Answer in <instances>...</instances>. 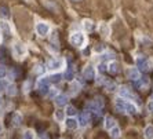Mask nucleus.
<instances>
[{"instance_id":"obj_1","label":"nucleus","mask_w":153,"mask_h":139,"mask_svg":"<svg viewBox=\"0 0 153 139\" xmlns=\"http://www.w3.org/2000/svg\"><path fill=\"white\" fill-rule=\"evenodd\" d=\"M62 67H63V61L59 58L51 59V61H48V63H47V69L51 70V72H58Z\"/></svg>"},{"instance_id":"obj_2","label":"nucleus","mask_w":153,"mask_h":139,"mask_svg":"<svg viewBox=\"0 0 153 139\" xmlns=\"http://www.w3.org/2000/svg\"><path fill=\"white\" fill-rule=\"evenodd\" d=\"M70 43L73 45H76V47H83L84 43H86V37L83 33L80 32H77V33H73L72 36H70Z\"/></svg>"},{"instance_id":"obj_3","label":"nucleus","mask_w":153,"mask_h":139,"mask_svg":"<svg viewBox=\"0 0 153 139\" xmlns=\"http://www.w3.org/2000/svg\"><path fill=\"white\" fill-rule=\"evenodd\" d=\"M119 95H120V98H123V99H134V101H137L135 95L131 92L130 88L126 87V85H122V87L119 88Z\"/></svg>"},{"instance_id":"obj_4","label":"nucleus","mask_w":153,"mask_h":139,"mask_svg":"<svg viewBox=\"0 0 153 139\" xmlns=\"http://www.w3.org/2000/svg\"><path fill=\"white\" fill-rule=\"evenodd\" d=\"M14 54L18 59H22L26 54V48H25V45L22 43H15L14 44Z\"/></svg>"},{"instance_id":"obj_5","label":"nucleus","mask_w":153,"mask_h":139,"mask_svg":"<svg viewBox=\"0 0 153 139\" xmlns=\"http://www.w3.org/2000/svg\"><path fill=\"white\" fill-rule=\"evenodd\" d=\"M137 69L138 70H141V72H146V70H149V62L148 59L145 58V57H138L137 58Z\"/></svg>"},{"instance_id":"obj_6","label":"nucleus","mask_w":153,"mask_h":139,"mask_svg":"<svg viewBox=\"0 0 153 139\" xmlns=\"http://www.w3.org/2000/svg\"><path fill=\"white\" fill-rule=\"evenodd\" d=\"M126 74L130 80H139L141 79V73L137 67H128L126 70Z\"/></svg>"},{"instance_id":"obj_7","label":"nucleus","mask_w":153,"mask_h":139,"mask_svg":"<svg viewBox=\"0 0 153 139\" xmlns=\"http://www.w3.org/2000/svg\"><path fill=\"white\" fill-rule=\"evenodd\" d=\"M36 32L39 36H47V33L50 32V26L44 22H39L36 25Z\"/></svg>"},{"instance_id":"obj_8","label":"nucleus","mask_w":153,"mask_h":139,"mask_svg":"<svg viewBox=\"0 0 153 139\" xmlns=\"http://www.w3.org/2000/svg\"><path fill=\"white\" fill-rule=\"evenodd\" d=\"M104 106V102H102V99L101 98H97L94 99L93 102L88 103V109H91V110H95V112H99V109Z\"/></svg>"},{"instance_id":"obj_9","label":"nucleus","mask_w":153,"mask_h":139,"mask_svg":"<svg viewBox=\"0 0 153 139\" xmlns=\"http://www.w3.org/2000/svg\"><path fill=\"white\" fill-rule=\"evenodd\" d=\"M115 106H116V109L119 110V112L122 113H126V106H127V101L123 98H117L116 101H115Z\"/></svg>"},{"instance_id":"obj_10","label":"nucleus","mask_w":153,"mask_h":139,"mask_svg":"<svg viewBox=\"0 0 153 139\" xmlns=\"http://www.w3.org/2000/svg\"><path fill=\"white\" fill-rule=\"evenodd\" d=\"M88 123H90V114L87 112H83L79 117V126L80 127H87L88 126Z\"/></svg>"},{"instance_id":"obj_11","label":"nucleus","mask_w":153,"mask_h":139,"mask_svg":"<svg viewBox=\"0 0 153 139\" xmlns=\"http://www.w3.org/2000/svg\"><path fill=\"white\" fill-rule=\"evenodd\" d=\"M83 74H84L86 79H94V77H95L94 66H91V65L86 66V67H84V70H83Z\"/></svg>"},{"instance_id":"obj_12","label":"nucleus","mask_w":153,"mask_h":139,"mask_svg":"<svg viewBox=\"0 0 153 139\" xmlns=\"http://www.w3.org/2000/svg\"><path fill=\"white\" fill-rule=\"evenodd\" d=\"M65 126H66V128H69V130H76L77 126H79V121H77L76 118H73V117H69V118H66V121H65Z\"/></svg>"},{"instance_id":"obj_13","label":"nucleus","mask_w":153,"mask_h":139,"mask_svg":"<svg viewBox=\"0 0 153 139\" xmlns=\"http://www.w3.org/2000/svg\"><path fill=\"white\" fill-rule=\"evenodd\" d=\"M66 103H68V96L65 94H59L58 96L55 98V105L59 106V108H61V106H65Z\"/></svg>"},{"instance_id":"obj_14","label":"nucleus","mask_w":153,"mask_h":139,"mask_svg":"<svg viewBox=\"0 0 153 139\" xmlns=\"http://www.w3.org/2000/svg\"><path fill=\"white\" fill-rule=\"evenodd\" d=\"M115 126H116V121L113 120V117H110V116L105 117V128L106 130H112Z\"/></svg>"},{"instance_id":"obj_15","label":"nucleus","mask_w":153,"mask_h":139,"mask_svg":"<svg viewBox=\"0 0 153 139\" xmlns=\"http://www.w3.org/2000/svg\"><path fill=\"white\" fill-rule=\"evenodd\" d=\"M108 70L112 73V74H116V73H119V70H120L119 63L115 62V61H113V62H110V63H109V66H108Z\"/></svg>"},{"instance_id":"obj_16","label":"nucleus","mask_w":153,"mask_h":139,"mask_svg":"<svg viewBox=\"0 0 153 139\" xmlns=\"http://www.w3.org/2000/svg\"><path fill=\"white\" fill-rule=\"evenodd\" d=\"M145 139H153V126H146L144 130Z\"/></svg>"},{"instance_id":"obj_17","label":"nucleus","mask_w":153,"mask_h":139,"mask_svg":"<svg viewBox=\"0 0 153 139\" xmlns=\"http://www.w3.org/2000/svg\"><path fill=\"white\" fill-rule=\"evenodd\" d=\"M73 77H75V69H73V66H69L68 70L65 72V74H63V79L70 81V80H73Z\"/></svg>"},{"instance_id":"obj_18","label":"nucleus","mask_w":153,"mask_h":139,"mask_svg":"<svg viewBox=\"0 0 153 139\" xmlns=\"http://www.w3.org/2000/svg\"><path fill=\"white\" fill-rule=\"evenodd\" d=\"M13 124H14V127H19L21 124H22V116H21L19 113H15V114H14Z\"/></svg>"},{"instance_id":"obj_19","label":"nucleus","mask_w":153,"mask_h":139,"mask_svg":"<svg viewBox=\"0 0 153 139\" xmlns=\"http://www.w3.org/2000/svg\"><path fill=\"white\" fill-rule=\"evenodd\" d=\"M79 91H80V84L77 81H73L70 84V95H76Z\"/></svg>"},{"instance_id":"obj_20","label":"nucleus","mask_w":153,"mask_h":139,"mask_svg":"<svg viewBox=\"0 0 153 139\" xmlns=\"http://www.w3.org/2000/svg\"><path fill=\"white\" fill-rule=\"evenodd\" d=\"M109 131H110V136H112L113 139H117L119 136H120V134H122V131H120V128H119L117 126H115L112 130H109Z\"/></svg>"},{"instance_id":"obj_21","label":"nucleus","mask_w":153,"mask_h":139,"mask_svg":"<svg viewBox=\"0 0 153 139\" xmlns=\"http://www.w3.org/2000/svg\"><path fill=\"white\" fill-rule=\"evenodd\" d=\"M126 113H128V114H134V113H137V108H135V105H132V103L128 102V101H127Z\"/></svg>"},{"instance_id":"obj_22","label":"nucleus","mask_w":153,"mask_h":139,"mask_svg":"<svg viewBox=\"0 0 153 139\" xmlns=\"http://www.w3.org/2000/svg\"><path fill=\"white\" fill-rule=\"evenodd\" d=\"M137 84H138V87H141V90H146L149 85V80L148 79H139Z\"/></svg>"},{"instance_id":"obj_23","label":"nucleus","mask_w":153,"mask_h":139,"mask_svg":"<svg viewBox=\"0 0 153 139\" xmlns=\"http://www.w3.org/2000/svg\"><path fill=\"white\" fill-rule=\"evenodd\" d=\"M48 80H50V83H59V81L62 80V76L59 73H55V74L48 76Z\"/></svg>"},{"instance_id":"obj_24","label":"nucleus","mask_w":153,"mask_h":139,"mask_svg":"<svg viewBox=\"0 0 153 139\" xmlns=\"http://www.w3.org/2000/svg\"><path fill=\"white\" fill-rule=\"evenodd\" d=\"M54 117H55V120L57 121H63L65 120V112H63V110H57Z\"/></svg>"},{"instance_id":"obj_25","label":"nucleus","mask_w":153,"mask_h":139,"mask_svg":"<svg viewBox=\"0 0 153 139\" xmlns=\"http://www.w3.org/2000/svg\"><path fill=\"white\" fill-rule=\"evenodd\" d=\"M7 94H9L10 96H14V95L17 94V87L14 84H10L9 87H7Z\"/></svg>"},{"instance_id":"obj_26","label":"nucleus","mask_w":153,"mask_h":139,"mask_svg":"<svg viewBox=\"0 0 153 139\" xmlns=\"http://www.w3.org/2000/svg\"><path fill=\"white\" fill-rule=\"evenodd\" d=\"M76 113H77V110L73 108V106H70V105H69V106H66V114H68V116L73 117L75 114H76Z\"/></svg>"},{"instance_id":"obj_27","label":"nucleus","mask_w":153,"mask_h":139,"mask_svg":"<svg viewBox=\"0 0 153 139\" xmlns=\"http://www.w3.org/2000/svg\"><path fill=\"white\" fill-rule=\"evenodd\" d=\"M23 139H35V132L32 130H28L23 132Z\"/></svg>"},{"instance_id":"obj_28","label":"nucleus","mask_w":153,"mask_h":139,"mask_svg":"<svg viewBox=\"0 0 153 139\" xmlns=\"http://www.w3.org/2000/svg\"><path fill=\"white\" fill-rule=\"evenodd\" d=\"M10 85V83L6 79H0V91L3 90H7V87Z\"/></svg>"},{"instance_id":"obj_29","label":"nucleus","mask_w":153,"mask_h":139,"mask_svg":"<svg viewBox=\"0 0 153 139\" xmlns=\"http://www.w3.org/2000/svg\"><path fill=\"white\" fill-rule=\"evenodd\" d=\"M106 90L110 91V92L115 91V90H116V84H115L113 81H108V83H106Z\"/></svg>"},{"instance_id":"obj_30","label":"nucleus","mask_w":153,"mask_h":139,"mask_svg":"<svg viewBox=\"0 0 153 139\" xmlns=\"http://www.w3.org/2000/svg\"><path fill=\"white\" fill-rule=\"evenodd\" d=\"M58 91L55 90V88H51V90H50V92H48V98L50 99H53V98H57V96H58Z\"/></svg>"},{"instance_id":"obj_31","label":"nucleus","mask_w":153,"mask_h":139,"mask_svg":"<svg viewBox=\"0 0 153 139\" xmlns=\"http://www.w3.org/2000/svg\"><path fill=\"white\" fill-rule=\"evenodd\" d=\"M6 74H7V69H6V66L0 65V79H4Z\"/></svg>"},{"instance_id":"obj_32","label":"nucleus","mask_w":153,"mask_h":139,"mask_svg":"<svg viewBox=\"0 0 153 139\" xmlns=\"http://www.w3.org/2000/svg\"><path fill=\"white\" fill-rule=\"evenodd\" d=\"M84 28H86V30H88V32L93 29V25H91L90 21H84Z\"/></svg>"},{"instance_id":"obj_33","label":"nucleus","mask_w":153,"mask_h":139,"mask_svg":"<svg viewBox=\"0 0 153 139\" xmlns=\"http://www.w3.org/2000/svg\"><path fill=\"white\" fill-rule=\"evenodd\" d=\"M113 58V52H106L102 55V59H112Z\"/></svg>"},{"instance_id":"obj_34","label":"nucleus","mask_w":153,"mask_h":139,"mask_svg":"<svg viewBox=\"0 0 153 139\" xmlns=\"http://www.w3.org/2000/svg\"><path fill=\"white\" fill-rule=\"evenodd\" d=\"M106 69H108V67H106L105 63H99V65H98V70H99V72H104V70H106Z\"/></svg>"},{"instance_id":"obj_35","label":"nucleus","mask_w":153,"mask_h":139,"mask_svg":"<svg viewBox=\"0 0 153 139\" xmlns=\"http://www.w3.org/2000/svg\"><path fill=\"white\" fill-rule=\"evenodd\" d=\"M148 110L150 113H153V101H150V102L148 103Z\"/></svg>"},{"instance_id":"obj_36","label":"nucleus","mask_w":153,"mask_h":139,"mask_svg":"<svg viewBox=\"0 0 153 139\" xmlns=\"http://www.w3.org/2000/svg\"><path fill=\"white\" fill-rule=\"evenodd\" d=\"M102 35H104V36H108V26H102Z\"/></svg>"},{"instance_id":"obj_37","label":"nucleus","mask_w":153,"mask_h":139,"mask_svg":"<svg viewBox=\"0 0 153 139\" xmlns=\"http://www.w3.org/2000/svg\"><path fill=\"white\" fill-rule=\"evenodd\" d=\"M0 11H1V14H3L4 17H7V15H9V14H7V10H6V9H1Z\"/></svg>"},{"instance_id":"obj_38","label":"nucleus","mask_w":153,"mask_h":139,"mask_svg":"<svg viewBox=\"0 0 153 139\" xmlns=\"http://www.w3.org/2000/svg\"><path fill=\"white\" fill-rule=\"evenodd\" d=\"M35 72H37V73H40V72H41V65H37V67L35 69Z\"/></svg>"},{"instance_id":"obj_39","label":"nucleus","mask_w":153,"mask_h":139,"mask_svg":"<svg viewBox=\"0 0 153 139\" xmlns=\"http://www.w3.org/2000/svg\"><path fill=\"white\" fill-rule=\"evenodd\" d=\"M73 1H80V0H73Z\"/></svg>"},{"instance_id":"obj_40","label":"nucleus","mask_w":153,"mask_h":139,"mask_svg":"<svg viewBox=\"0 0 153 139\" xmlns=\"http://www.w3.org/2000/svg\"><path fill=\"white\" fill-rule=\"evenodd\" d=\"M0 105H1V98H0Z\"/></svg>"},{"instance_id":"obj_41","label":"nucleus","mask_w":153,"mask_h":139,"mask_svg":"<svg viewBox=\"0 0 153 139\" xmlns=\"http://www.w3.org/2000/svg\"><path fill=\"white\" fill-rule=\"evenodd\" d=\"M0 131H1V126H0Z\"/></svg>"},{"instance_id":"obj_42","label":"nucleus","mask_w":153,"mask_h":139,"mask_svg":"<svg viewBox=\"0 0 153 139\" xmlns=\"http://www.w3.org/2000/svg\"><path fill=\"white\" fill-rule=\"evenodd\" d=\"M152 101H153V95H152Z\"/></svg>"}]
</instances>
